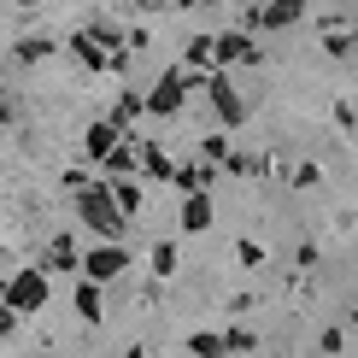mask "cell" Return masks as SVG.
I'll use <instances>...</instances> for the list:
<instances>
[{"mask_svg": "<svg viewBox=\"0 0 358 358\" xmlns=\"http://www.w3.org/2000/svg\"><path fill=\"white\" fill-rule=\"evenodd\" d=\"M77 217H83L88 235H100V241H124V229H129V212L117 206L112 182H88L77 194Z\"/></svg>", "mask_w": 358, "mask_h": 358, "instance_id": "6da1fadb", "label": "cell"}, {"mask_svg": "<svg viewBox=\"0 0 358 358\" xmlns=\"http://www.w3.org/2000/svg\"><path fill=\"white\" fill-rule=\"evenodd\" d=\"M188 94H194V88H188V65H165L159 83L147 88V112H153V117H176Z\"/></svg>", "mask_w": 358, "mask_h": 358, "instance_id": "7a4b0ae2", "label": "cell"}, {"mask_svg": "<svg viewBox=\"0 0 358 358\" xmlns=\"http://www.w3.org/2000/svg\"><path fill=\"white\" fill-rule=\"evenodd\" d=\"M48 276H53V271H41V264H36V271H12V276H6V294H0V300H6V306H18L24 317H29V311H41V306H48Z\"/></svg>", "mask_w": 358, "mask_h": 358, "instance_id": "3957f363", "label": "cell"}, {"mask_svg": "<svg viewBox=\"0 0 358 358\" xmlns=\"http://www.w3.org/2000/svg\"><path fill=\"white\" fill-rule=\"evenodd\" d=\"M206 100H212V112H217V124H229V129H241L247 117H252V106L241 94H235V83L223 77V65L212 71V83H206Z\"/></svg>", "mask_w": 358, "mask_h": 358, "instance_id": "277c9868", "label": "cell"}, {"mask_svg": "<svg viewBox=\"0 0 358 358\" xmlns=\"http://www.w3.org/2000/svg\"><path fill=\"white\" fill-rule=\"evenodd\" d=\"M83 259H88V252L77 247V235H53V241H48V252H41V271H53V276H77L83 271Z\"/></svg>", "mask_w": 358, "mask_h": 358, "instance_id": "5b68a950", "label": "cell"}, {"mask_svg": "<svg viewBox=\"0 0 358 358\" xmlns=\"http://www.w3.org/2000/svg\"><path fill=\"white\" fill-rule=\"evenodd\" d=\"M129 271V252L117 247V241H100V247H88V259H83V276H100V282H117Z\"/></svg>", "mask_w": 358, "mask_h": 358, "instance_id": "8992f818", "label": "cell"}, {"mask_svg": "<svg viewBox=\"0 0 358 358\" xmlns=\"http://www.w3.org/2000/svg\"><path fill=\"white\" fill-rule=\"evenodd\" d=\"M217 65H259V41H252V29H229V36H217Z\"/></svg>", "mask_w": 358, "mask_h": 358, "instance_id": "52a82bcc", "label": "cell"}, {"mask_svg": "<svg viewBox=\"0 0 358 358\" xmlns=\"http://www.w3.org/2000/svg\"><path fill=\"white\" fill-rule=\"evenodd\" d=\"M71 306H77L83 323H100V317H106V282H100V276H83L77 288H71Z\"/></svg>", "mask_w": 358, "mask_h": 358, "instance_id": "ba28073f", "label": "cell"}, {"mask_svg": "<svg viewBox=\"0 0 358 358\" xmlns=\"http://www.w3.org/2000/svg\"><path fill=\"white\" fill-rule=\"evenodd\" d=\"M117 141H124V124H117V117H106V124H88V136H83V153L94 159V165H106V153H112Z\"/></svg>", "mask_w": 358, "mask_h": 358, "instance_id": "9c48e42d", "label": "cell"}, {"mask_svg": "<svg viewBox=\"0 0 358 358\" xmlns=\"http://www.w3.org/2000/svg\"><path fill=\"white\" fill-rule=\"evenodd\" d=\"M176 223H182V235H206V229H212V200H206V188L182 200V212H176Z\"/></svg>", "mask_w": 358, "mask_h": 358, "instance_id": "30bf717a", "label": "cell"}, {"mask_svg": "<svg viewBox=\"0 0 358 358\" xmlns=\"http://www.w3.org/2000/svg\"><path fill=\"white\" fill-rule=\"evenodd\" d=\"M264 29H294V24H306V0H264Z\"/></svg>", "mask_w": 358, "mask_h": 358, "instance_id": "8fae6325", "label": "cell"}, {"mask_svg": "<svg viewBox=\"0 0 358 358\" xmlns=\"http://www.w3.org/2000/svg\"><path fill=\"white\" fill-rule=\"evenodd\" d=\"M141 176H153V182H171L176 165H171V153L159 141H141Z\"/></svg>", "mask_w": 358, "mask_h": 358, "instance_id": "7c38bea8", "label": "cell"}, {"mask_svg": "<svg viewBox=\"0 0 358 358\" xmlns=\"http://www.w3.org/2000/svg\"><path fill=\"white\" fill-rule=\"evenodd\" d=\"M12 59H18V65H41V59H53V36H18V41H12Z\"/></svg>", "mask_w": 358, "mask_h": 358, "instance_id": "4fadbf2b", "label": "cell"}, {"mask_svg": "<svg viewBox=\"0 0 358 358\" xmlns=\"http://www.w3.org/2000/svg\"><path fill=\"white\" fill-rule=\"evenodd\" d=\"M147 112V94H136V88H117V100H112V117H117V124H136V117Z\"/></svg>", "mask_w": 358, "mask_h": 358, "instance_id": "5bb4252c", "label": "cell"}, {"mask_svg": "<svg viewBox=\"0 0 358 358\" xmlns=\"http://www.w3.org/2000/svg\"><path fill=\"white\" fill-rule=\"evenodd\" d=\"M106 182H112V194H117V206H124L129 217H141V206H147L141 182H129V176H106Z\"/></svg>", "mask_w": 358, "mask_h": 358, "instance_id": "9a60e30c", "label": "cell"}, {"mask_svg": "<svg viewBox=\"0 0 358 358\" xmlns=\"http://www.w3.org/2000/svg\"><path fill=\"white\" fill-rule=\"evenodd\" d=\"M229 153H235V147H229V124L212 129V136H200V159H212V165H229Z\"/></svg>", "mask_w": 358, "mask_h": 358, "instance_id": "2e32d148", "label": "cell"}, {"mask_svg": "<svg viewBox=\"0 0 358 358\" xmlns=\"http://www.w3.org/2000/svg\"><path fill=\"white\" fill-rule=\"evenodd\" d=\"M147 264H153V276H159V282H165V276H176V247H171V241H153Z\"/></svg>", "mask_w": 358, "mask_h": 358, "instance_id": "e0dca14e", "label": "cell"}, {"mask_svg": "<svg viewBox=\"0 0 358 358\" xmlns=\"http://www.w3.org/2000/svg\"><path fill=\"white\" fill-rule=\"evenodd\" d=\"M188 352H200V358H217V352H229V347H223V335L200 329V335H188Z\"/></svg>", "mask_w": 358, "mask_h": 358, "instance_id": "ac0fdd59", "label": "cell"}, {"mask_svg": "<svg viewBox=\"0 0 358 358\" xmlns=\"http://www.w3.org/2000/svg\"><path fill=\"white\" fill-rule=\"evenodd\" d=\"M223 347H229V352H259V335H252L247 323H235V329L223 335Z\"/></svg>", "mask_w": 358, "mask_h": 358, "instance_id": "d6986e66", "label": "cell"}, {"mask_svg": "<svg viewBox=\"0 0 358 358\" xmlns=\"http://www.w3.org/2000/svg\"><path fill=\"white\" fill-rule=\"evenodd\" d=\"M323 48H329L335 59H347V53H352V29H341V24H335V29H323Z\"/></svg>", "mask_w": 358, "mask_h": 358, "instance_id": "ffe728a7", "label": "cell"}, {"mask_svg": "<svg viewBox=\"0 0 358 358\" xmlns=\"http://www.w3.org/2000/svg\"><path fill=\"white\" fill-rule=\"evenodd\" d=\"M317 176H323V171L311 165V159H300V165L288 171V182H294V188H317Z\"/></svg>", "mask_w": 358, "mask_h": 358, "instance_id": "44dd1931", "label": "cell"}, {"mask_svg": "<svg viewBox=\"0 0 358 358\" xmlns=\"http://www.w3.org/2000/svg\"><path fill=\"white\" fill-rule=\"evenodd\" d=\"M235 259H241L247 271H259V264H264V247H259V241H235Z\"/></svg>", "mask_w": 358, "mask_h": 358, "instance_id": "7402d4cb", "label": "cell"}, {"mask_svg": "<svg viewBox=\"0 0 358 358\" xmlns=\"http://www.w3.org/2000/svg\"><path fill=\"white\" fill-rule=\"evenodd\" d=\"M317 352H347V329H323L317 335Z\"/></svg>", "mask_w": 358, "mask_h": 358, "instance_id": "603a6c76", "label": "cell"}, {"mask_svg": "<svg viewBox=\"0 0 358 358\" xmlns=\"http://www.w3.org/2000/svg\"><path fill=\"white\" fill-rule=\"evenodd\" d=\"M59 182H65V194H83V188H88V176H83V171H65Z\"/></svg>", "mask_w": 358, "mask_h": 358, "instance_id": "cb8c5ba5", "label": "cell"}, {"mask_svg": "<svg viewBox=\"0 0 358 358\" xmlns=\"http://www.w3.org/2000/svg\"><path fill=\"white\" fill-rule=\"evenodd\" d=\"M165 6H176V0H136V12H165Z\"/></svg>", "mask_w": 358, "mask_h": 358, "instance_id": "d4e9b609", "label": "cell"}, {"mask_svg": "<svg viewBox=\"0 0 358 358\" xmlns=\"http://www.w3.org/2000/svg\"><path fill=\"white\" fill-rule=\"evenodd\" d=\"M182 12H194V6H223V0H176Z\"/></svg>", "mask_w": 358, "mask_h": 358, "instance_id": "484cf974", "label": "cell"}, {"mask_svg": "<svg viewBox=\"0 0 358 358\" xmlns=\"http://www.w3.org/2000/svg\"><path fill=\"white\" fill-rule=\"evenodd\" d=\"M12 6H18V12H36V6H41V0H12Z\"/></svg>", "mask_w": 358, "mask_h": 358, "instance_id": "4316f807", "label": "cell"}]
</instances>
